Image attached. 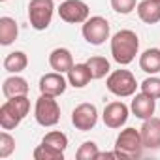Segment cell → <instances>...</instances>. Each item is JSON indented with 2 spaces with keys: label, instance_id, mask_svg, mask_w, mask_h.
Segmentation results:
<instances>
[{
  "label": "cell",
  "instance_id": "cell-1",
  "mask_svg": "<svg viewBox=\"0 0 160 160\" xmlns=\"http://www.w3.org/2000/svg\"><path fill=\"white\" fill-rule=\"evenodd\" d=\"M138 51H139V38L134 30L124 28L111 38V55H113V60L119 62L121 66L130 64L136 58Z\"/></svg>",
  "mask_w": 160,
  "mask_h": 160
},
{
  "label": "cell",
  "instance_id": "cell-2",
  "mask_svg": "<svg viewBox=\"0 0 160 160\" xmlns=\"http://www.w3.org/2000/svg\"><path fill=\"white\" fill-rule=\"evenodd\" d=\"M30 111V100L27 94L8 98L0 106V126L2 130H13L21 124V121L28 115Z\"/></svg>",
  "mask_w": 160,
  "mask_h": 160
},
{
  "label": "cell",
  "instance_id": "cell-3",
  "mask_svg": "<svg viewBox=\"0 0 160 160\" xmlns=\"http://www.w3.org/2000/svg\"><path fill=\"white\" fill-rule=\"evenodd\" d=\"M106 87H108V91L111 94L121 96V98H126V96L136 94V89L139 85L136 81V75L130 70H115V72H111L108 75Z\"/></svg>",
  "mask_w": 160,
  "mask_h": 160
},
{
  "label": "cell",
  "instance_id": "cell-4",
  "mask_svg": "<svg viewBox=\"0 0 160 160\" xmlns=\"http://www.w3.org/2000/svg\"><path fill=\"white\" fill-rule=\"evenodd\" d=\"M143 139L139 130L136 128H124L115 139V151L121 154V158H139L143 151Z\"/></svg>",
  "mask_w": 160,
  "mask_h": 160
},
{
  "label": "cell",
  "instance_id": "cell-5",
  "mask_svg": "<svg viewBox=\"0 0 160 160\" xmlns=\"http://www.w3.org/2000/svg\"><path fill=\"white\" fill-rule=\"evenodd\" d=\"M55 98L57 96L42 94L36 100L34 117H36V122L40 126H55L60 121V106H58V102Z\"/></svg>",
  "mask_w": 160,
  "mask_h": 160
},
{
  "label": "cell",
  "instance_id": "cell-6",
  "mask_svg": "<svg viewBox=\"0 0 160 160\" xmlns=\"http://www.w3.org/2000/svg\"><path fill=\"white\" fill-rule=\"evenodd\" d=\"M53 12H55L53 0H30V4H28L30 27L36 30H45L51 25Z\"/></svg>",
  "mask_w": 160,
  "mask_h": 160
},
{
  "label": "cell",
  "instance_id": "cell-7",
  "mask_svg": "<svg viewBox=\"0 0 160 160\" xmlns=\"http://www.w3.org/2000/svg\"><path fill=\"white\" fill-rule=\"evenodd\" d=\"M83 38L91 45H102L109 38V23H108V19H104L100 15L89 17L83 23Z\"/></svg>",
  "mask_w": 160,
  "mask_h": 160
},
{
  "label": "cell",
  "instance_id": "cell-8",
  "mask_svg": "<svg viewBox=\"0 0 160 160\" xmlns=\"http://www.w3.org/2000/svg\"><path fill=\"white\" fill-rule=\"evenodd\" d=\"M89 13H91V10L83 0H64L58 6L60 19L66 23H72V25L85 23L89 19Z\"/></svg>",
  "mask_w": 160,
  "mask_h": 160
},
{
  "label": "cell",
  "instance_id": "cell-9",
  "mask_svg": "<svg viewBox=\"0 0 160 160\" xmlns=\"http://www.w3.org/2000/svg\"><path fill=\"white\" fill-rule=\"evenodd\" d=\"M72 122L77 130L87 132L92 130L98 122V109L94 104H79L73 111H72Z\"/></svg>",
  "mask_w": 160,
  "mask_h": 160
},
{
  "label": "cell",
  "instance_id": "cell-10",
  "mask_svg": "<svg viewBox=\"0 0 160 160\" xmlns=\"http://www.w3.org/2000/svg\"><path fill=\"white\" fill-rule=\"evenodd\" d=\"M128 113H130V109H128L126 104H122V102H111V104H108L104 108L102 119H104L106 126H109V128H121L128 121Z\"/></svg>",
  "mask_w": 160,
  "mask_h": 160
},
{
  "label": "cell",
  "instance_id": "cell-11",
  "mask_svg": "<svg viewBox=\"0 0 160 160\" xmlns=\"http://www.w3.org/2000/svg\"><path fill=\"white\" fill-rule=\"evenodd\" d=\"M68 87V81L64 79V75L60 72H51L42 75L40 79V92L42 94H49V96H60Z\"/></svg>",
  "mask_w": 160,
  "mask_h": 160
},
{
  "label": "cell",
  "instance_id": "cell-12",
  "mask_svg": "<svg viewBox=\"0 0 160 160\" xmlns=\"http://www.w3.org/2000/svg\"><path fill=\"white\" fill-rule=\"evenodd\" d=\"M143 145L147 149H160V119L149 117L143 121V126L139 128Z\"/></svg>",
  "mask_w": 160,
  "mask_h": 160
},
{
  "label": "cell",
  "instance_id": "cell-13",
  "mask_svg": "<svg viewBox=\"0 0 160 160\" xmlns=\"http://www.w3.org/2000/svg\"><path fill=\"white\" fill-rule=\"evenodd\" d=\"M130 109H132V113H134L138 119H143V121H145V119H149V117L154 115L156 98H152V96H149V94H145V92H139V94L134 96Z\"/></svg>",
  "mask_w": 160,
  "mask_h": 160
},
{
  "label": "cell",
  "instance_id": "cell-14",
  "mask_svg": "<svg viewBox=\"0 0 160 160\" xmlns=\"http://www.w3.org/2000/svg\"><path fill=\"white\" fill-rule=\"evenodd\" d=\"M49 66L55 70V72H60V73H68L73 66V57L72 53L66 49V47H57L51 51L49 55Z\"/></svg>",
  "mask_w": 160,
  "mask_h": 160
},
{
  "label": "cell",
  "instance_id": "cell-15",
  "mask_svg": "<svg viewBox=\"0 0 160 160\" xmlns=\"http://www.w3.org/2000/svg\"><path fill=\"white\" fill-rule=\"evenodd\" d=\"M92 79V73H91V68L87 66V62H81V64H73L72 70L68 72V83L73 87V89H83L91 83Z\"/></svg>",
  "mask_w": 160,
  "mask_h": 160
},
{
  "label": "cell",
  "instance_id": "cell-16",
  "mask_svg": "<svg viewBox=\"0 0 160 160\" xmlns=\"http://www.w3.org/2000/svg\"><path fill=\"white\" fill-rule=\"evenodd\" d=\"M138 15L147 25H156L160 21V2L154 0H141L138 4Z\"/></svg>",
  "mask_w": 160,
  "mask_h": 160
},
{
  "label": "cell",
  "instance_id": "cell-17",
  "mask_svg": "<svg viewBox=\"0 0 160 160\" xmlns=\"http://www.w3.org/2000/svg\"><path fill=\"white\" fill-rule=\"evenodd\" d=\"M139 68L145 73H158L160 72V49L158 47H151L147 51H143L139 55Z\"/></svg>",
  "mask_w": 160,
  "mask_h": 160
},
{
  "label": "cell",
  "instance_id": "cell-18",
  "mask_svg": "<svg viewBox=\"0 0 160 160\" xmlns=\"http://www.w3.org/2000/svg\"><path fill=\"white\" fill-rule=\"evenodd\" d=\"M2 92L6 98H13V96H21V94H28V83L27 79L19 77L17 73L4 79V85H2Z\"/></svg>",
  "mask_w": 160,
  "mask_h": 160
},
{
  "label": "cell",
  "instance_id": "cell-19",
  "mask_svg": "<svg viewBox=\"0 0 160 160\" xmlns=\"http://www.w3.org/2000/svg\"><path fill=\"white\" fill-rule=\"evenodd\" d=\"M19 34V27L15 23V19L12 17H0V45H12L17 40Z\"/></svg>",
  "mask_w": 160,
  "mask_h": 160
},
{
  "label": "cell",
  "instance_id": "cell-20",
  "mask_svg": "<svg viewBox=\"0 0 160 160\" xmlns=\"http://www.w3.org/2000/svg\"><path fill=\"white\" fill-rule=\"evenodd\" d=\"M28 66V57L23 51H13L4 58V70L10 73H19Z\"/></svg>",
  "mask_w": 160,
  "mask_h": 160
},
{
  "label": "cell",
  "instance_id": "cell-21",
  "mask_svg": "<svg viewBox=\"0 0 160 160\" xmlns=\"http://www.w3.org/2000/svg\"><path fill=\"white\" fill-rule=\"evenodd\" d=\"M87 66L91 68V73H92V79H102L109 73V60L106 57H91L87 60Z\"/></svg>",
  "mask_w": 160,
  "mask_h": 160
},
{
  "label": "cell",
  "instance_id": "cell-22",
  "mask_svg": "<svg viewBox=\"0 0 160 160\" xmlns=\"http://www.w3.org/2000/svg\"><path fill=\"white\" fill-rule=\"evenodd\" d=\"M34 158L36 160H64V151H58L55 147L42 143L34 149Z\"/></svg>",
  "mask_w": 160,
  "mask_h": 160
},
{
  "label": "cell",
  "instance_id": "cell-23",
  "mask_svg": "<svg viewBox=\"0 0 160 160\" xmlns=\"http://www.w3.org/2000/svg\"><path fill=\"white\" fill-rule=\"evenodd\" d=\"M42 143H45V145H49V147H55V149H58V151H66V147H68V138H66V134H62V132H58V130H53V132H49V134L43 136Z\"/></svg>",
  "mask_w": 160,
  "mask_h": 160
},
{
  "label": "cell",
  "instance_id": "cell-24",
  "mask_svg": "<svg viewBox=\"0 0 160 160\" xmlns=\"http://www.w3.org/2000/svg\"><path fill=\"white\" fill-rule=\"evenodd\" d=\"M98 145L94 143V141H85L81 147L77 149V152H75V158L77 160H96V156H98Z\"/></svg>",
  "mask_w": 160,
  "mask_h": 160
},
{
  "label": "cell",
  "instance_id": "cell-25",
  "mask_svg": "<svg viewBox=\"0 0 160 160\" xmlns=\"http://www.w3.org/2000/svg\"><path fill=\"white\" fill-rule=\"evenodd\" d=\"M139 87H141V92H145V94H149L152 98H160V77L151 75V77L145 79V81H141Z\"/></svg>",
  "mask_w": 160,
  "mask_h": 160
},
{
  "label": "cell",
  "instance_id": "cell-26",
  "mask_svg": "<svg viewBox=\"0 0 160 160\" xmlns=\"http://www.w3.org/2000/svg\"><path fill=\"white\" fill-rule=\"evenodd\" d=\"M15 151V139L4 130L0 134V158H8Z\"/></svg>",
  "mask_w": 160,
  "mask_h": 160
},
{
  "label": "cell",
  "instance_id": "cell-27",
  "mask_svg": "<svg viewBox=\"0 0 160 160\" xmlns=\"http://www.w3.org/2000/svg\"><path fill=\"white\" fill-rule=\"evenodd\" d=\"M111 8L117 12V13H130L136 10V0H111Z\"/></svg>",
  "mask_w": 160,
  "mask_h": 160
},
{
  "label": "cell",
  "instance_id": "cell-28",
  "mask_svg": "<svg viewBox=\"0 0 160 160\" xmlns=\"http://www.w3.org/2000/svg\"><path fill=\"white\" fill-rule=\"evenodd\" d=\"M154 2H160V0H154Z\"/></svg>",
  "mask_w": 160,
  "mask_h": 160
},
{
  "label": "cell",
  "instance_id": "cell-29",
  "mask_svg": "<svg viewBox=\"0 0 160 160\" xmlns=\"http://www.w3.org/2000/svg\"><path fill=\"white\" fill-rule=\"evenodd\" d=\"M2 2H6V0H2Z\"/></svg>",
  "mask_w": 160,
  "mask_h": 160
}]
</instances>
